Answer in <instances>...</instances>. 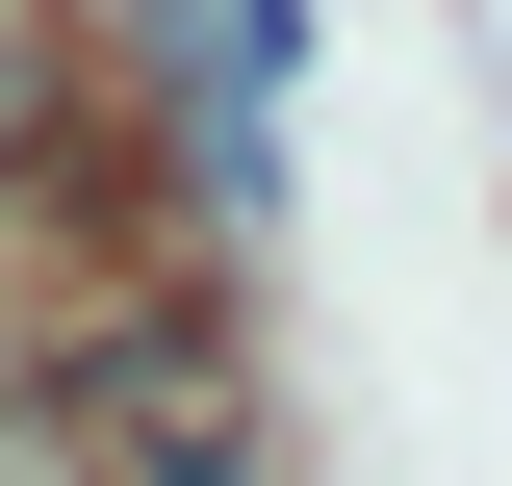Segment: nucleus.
<instances>
[{
  "label": "nucleus",
  "mask_w": 512,
  "mask_h": 486,
  "mask_svg": "<svg viewBox=\"0 0 512 486\" xmlns=\"http://www.w3.org/2000/svg\"><path fill=\"white\" fill-rule=\"evenodd\" d=\"M128 486H256V461H231V435H154V461H128Z\"/></svg>",
  "instance_id": "obj_2"
},
{
  "label": "nucleus",
  "mask_w": 512,
  "mask_h": 486,
  "mask_svg": "<svg viewBox=\"0 0 512 486\" xmlns=\"http://www.w3.org/2000/svg\"><path fill=\"white\" fill-rule=\"evenodd\" d=\"M0 486H77V435H52V384H0Z\"/></svg>",
  "instance_id": "obj_1"
}]
</instances>
